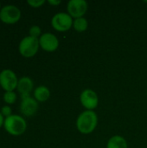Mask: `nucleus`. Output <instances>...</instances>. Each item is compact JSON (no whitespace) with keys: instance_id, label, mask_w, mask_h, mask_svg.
Segmentation results:
<instances>
[{"instance_id":"nucleus-6","label":"nucleus","mask_w":147,"mask_h":148,"mask_svg":"<svg viewBox=\"0 0 147 148\" xmlns=\"http://www.w3.org/2000/svg\"><path fill=\"white\" fill-rule=\"evenodd\" d=\"M73 19L68 13L59 12L55 14L51 19L52 27L60 32H64L68 30L73 25Z\"/></svg>"},{"instance_id":"nucleus-11","label":"nucleus","mask_w":147,"mask_h":148,"mask_svg":"<svg viewBox=\"0 0 147 148\" xmlns=\"http://www.w3.org/2000/svg\"><path fill=\"white\" fill-rule=\"evenodd\" d=\"M33 88H34V83L29 77L23 76L18 80L16 90L18 91L21 99L30 96V93L32 92Z\"/></svg>"},{"instance_id":"nucleus-17","label":"nucleus","mask_w":147,"mask_h":148,"mask_svg":"<svg viewBox=\"0 0 147 148\" xmlns=\"http://www.w3.org/2000/svg\"><path fill=\"white\" fill-rule=\"evenodd\" d=\"M0 113L3 114V116L4 118H7V117L10 116V115H12V109H11L10 106H9V105H4V106L2 107Z\"/></svg>"},{"instance_id":"nucleus-13","label":"nucleus","mask_w":147,"mask_h":148,"mask_svg":"<svg viewBox=\"0 0 147 148\" xmlns=\"http://www.w3.org/2000/svg\"><path fill=\"white\" fill-rule=\"evenodd\" d=\"M107 148H127V143L124 137L115 135L109 139Z\"/></svg>"},{"instance_id":"nucleus-3","label":"nucleus","mask_w":147,"mask_h":148,"mask_svg":"<svg viewBox=\"0 0 147 148\" xmlns=\"http://www.w3.org/2000/svg\"><path fill=\"white\" fill-rule=\"evenodd\" d=\"M39 47V39L28 36L20 41L18 50L22 56L25 58H30L37 53Z\"/></svg>"},{"instance_id":"nucleus-2","label":"nucleus","mask_w":147,"mask_h":148,"mask_svg":"<svg viewBox=\"0 0 147 148\" xmlns=\"http://www.w3.org/2000/svg\"><path fill=\"white\" fill-rule=\"evenodd\" d=\"M3 127L9 134L19 136L25 133L27 123L23 117L17 114H12L4 119Z\"/></svg>"},{"instance_id":"nucleus-4","label":"nucleus","mask_w":147,"mask_h":148,"mask_svg":"<svg viewBox=\"0 0 147 148\" xmlns=\"http://www.w3.org/2000/svg\"><path fill=\"white\" fill-rule=\"evenodd\" d=\"M21 18V10L13 4H7L0 10V20L6 24H14Z\"/></svg>"},{"instance_id":"nucleus-5","label":"nucleus","mask_w":147,"mask_h":148,"mask_svg":"<svg viewBox=\"0 0 147 148\" xmlns=\"http://www.w3.org/2000/svg\"><path fill=\"white\" fill-rule=\"evenodd\" d=\"M18 78L14 71L11 69H3L0 72V86L1 88L6 91H14L16 89Z\"/></svg>"},{"instance_id":"nucleus-10","label":"nucleus","mask_w":147,"mask_h":148,"mask_svg":"<svg viewBox=\"0 0 147 148\" xmlns=\"http://www.w3.org/2000/svg\"><path fill=\"white\" fill-rule=\"evenodd\" d=\"M38 110V101L31 96L22 98L20 104V111L23 115L31 117L36 114Z\"/></svg>"},{"instance_id":"nucleus-8","label":"nucleus","mask_w":147,"mask_h":148,"mask_svg":"<svg viewBox=\"0 0 147 148\" xmlns=\"http://www.w3.org/2000/svg\"><path fill=\"white\" fill-rule=\"evenodd\" d=\"M81 105L87 110H94L97 108L99 103V99L97 94L92 89H85L81 92L80 96Z\"/></svg>"},{"instance_id":"nucleus-21","label":"nucleus","mask_w":147,"mask_h":148,"mask_svg":"<svg viewBox=\"0 0 147 148\" xmlns=\"http://www.w3.org/2000/svg\"><path fill=\"white\" fill-rule=\"evenodd\" d=\"M1 9H2V6H1V3H0V10H1Z\"/></svg>"},{"instance_id":"nucleus-15","label":"nucleus","mask_w":147,"mask_h":148,"mask_svg":"<svg viewBox=\"0 0 147 148\" xmlns=\"http://www.w3.org/2000/svg\"><path fill=\"white\" fill-rule=\"evenodd\" d=\"M17 98L16 94L14 91H6L3 95V100L7 105H12L16 102Z\"/></svg>"},{"instance_id":"nucleus-9","label":"nucleus","mask_w":147,"mask_h":148,"mask_svg":"<svg viewBox=\"0 0 147 148\" xmlns=\"http://www.w3.org/2000/svg\"><path fill=\"white\" fill-rule=\"evenodd\" d=\"M39 45L43 50L47 52H53L57 49L59 41L52 33H44L39 37Z\"/></svg>"},{"instance_id":"nucleus-18","label":"nucleus","mask_w":147,"mask_h":148,"mask_svg":"<svg viewBox=\"0 0 147 148\" xmlns=\"http://www.w3.org/2000/svg\"><path fill=\"white\" fill-rule=\"evenodd\" d=\"M45 3L44 0H28L27 3L33 8H39Z\"/></svg>"},{"instance_id":"nucleus-19","label":"nucleus","mask_w":147,"mask_h":148,"mask_svg":"<svg viewBox=\"0 0 147 148\" xmlns=\"http://www.w3.org/2000/svg\"><path fill=\"white\" fill-rule=\"evenodd\" d=\"M48 3H49L50 5H58V4L61 3V1H60V0H57V1H55V0H49Z\"/></svg>"},{"instance_id":"nucleus-16","label":"nucleus","mask_w":147,"mask_h":148,"mask_svg":"<svg viewBox=\"0 0 147 148\" xmlns=\"http://www.w3.org/2000/svg\"><path fill=\"white\" fill-rule=\"evenodd\" d=\"M29 34L30 36L35 37V38H38V39H39V37L42 36L41 28H40L38 25H32V26L29 28Z\"/></svg>"},{"instance_id":"nucleus-1","label":"nucleus","mask_w":147,"mask_h":148,"mask_svg":"<svg viewBox=\"0 0 147 148\" xmlns=\"http://www.w3.org/2000/svg\"><path fill=\"white\" fill-rule=\"evenodd\" d=\"M98 123V117L95 112L87 110L82 112L77 118L76 127L82 134H88L94 132Z\"/></svg>"},{"instance_id":"nucleus-7","label":"nucleus","mask_w":147,"mask_h":148,"mask_svg":"<svg viewBox=\"0 0 147 148\" xmlns=\"http://www.w3.org/2000/svg\"><path fill=\"white\" fill-rule=\"evenodd\" d=\"M67 9L71 17L80 18L88 10V3L84 0H70L68 3Z\"/></svg>"},{"instance_id":"nucleus-14","label":"nucleus","mask_w":147,"mask_h":148,"mask_svg":"<svg viewBox=\"0 0 147 148\" xmlns=\"http://www.w3.org/2000/svg\"><path fill=\"white\" fill-rule=\"evenodd\" d=\"M73 26H74V29L76 31H78V32H83V31H85L88 29V21H87L86 18L80 17V18H76V19L74 20Z\"/></svg>"},{"instance_id":"nucleus-12","label":"nucleus","mask_w":147,"mask_h":148,"mask_svg":"<svg viewBox=\"0 0 147 148\" xmlns=\"http://www.w3.org/2000/svg\"><path fill=\"white\" fill-rule=\"evenodd\" d=\"M49 96L50 91L45 86H39L34 90V98L39 102L46 101L47 100H49Z\"/></svg>"},{"instance_id":"nucleus-20","label":"nucleus","mask_w":147,"mask_h":148,"mask_svg":"<svg viewBox=\"0 0 147 148\" xmlns=\"http://www.w3.org/2000/svg\"><path fill=\"white\" fill-rule=\"evenodd\" d=\"M4 117L3 116V114L0 113V127H2L3 126V123H4Z\"/></svg>"}]
</instances>
